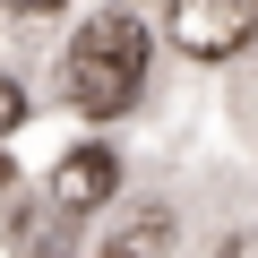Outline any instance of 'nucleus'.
<instances>
[{
	"label": "nucleus",
	"instance_id": "obj_1",
	"mask_svg": "<svg viewBox=\"0 0 258 258\" xmlns=\"http://www.w3.org/2000/svg\"><path fill=\"white\" fill-rule=\"evenodd\" d=\"M138 86H147V9L138 0H112V9H95L78 26V43L60 60V95L78 112L112 120V112L138 103Z\"/></svg>",
	"mask_w": 258,
	"mask_h": 258
},
{
	"label": "nucleus",
	"instance_id": "obj_2",
	"mask_svg": "<svg viewBox=\"0 0 258 258\" xmlns=\"http://www.w3.org/2000/svg\"><path fill=\"white\" fill-rule=\"evenodd\" d=\"M258 35V0H172V43L198 60H232Z\"/></svg>",
	"mask_w": 258,
	"mask_h": 258
},
{
	"label": "nucleus",
	"instance_id": "obj_3",
	"mask_svg": "<svg viewBox=\"0 0 258 258\" xmlns=\"http://www.w3.org/2000/svg\"><path fill=\"white\" fill-rule=\"evenodd\" d=\"M112 189H120V164H112V147H78V155L52 172V207H60V215H95Z\"/></svg>",
	"mask_w": 258,
	"mask_h": 258
},
{
	"label": "nucleus",
	"instance_id": "obj_4",
	"mask_svg": "<svg viewBox=\"0 0 258 258\" xmlns=\"http://www.w3.org/2000/svg\"><path fill=\"white\" fill-rule=\"evenodd\" d=\"M164 241H172V215H138V224H129V232H120L103 258H155Z\"/></svg>",
	"mask_w": 258,
	"mask_h": 258
},
{
	"label": "nucleus",
	"instance_id": "obj_5",
	"mask_svg": "<svg viewBox=\"0 0 258 258\" xmlns=\"http://www.w3.org/2000/svg\"><path fill=\"white\" fill-rule=\"evenodd\" d=\"M18 112H26V95H18V78H0V129H18Z\"/></svg>",
	"mask_w": 258,
	"mask_h": 258
},
{
	"label": "nucleus",
	"instance_id": "obj_6",
	"mask_svg": "<svg viewBox=\"0 0 258 258\" xmlns=\"http://www.w3.org/2000/svg\"><path fill=\"white\" fill-rule=\"evenodd\" d=\"M215 258H258V232H232V241H224Z\"/></svg>",
	"mask_w": 258,
	"mask_h": 258
}]
</instances>
